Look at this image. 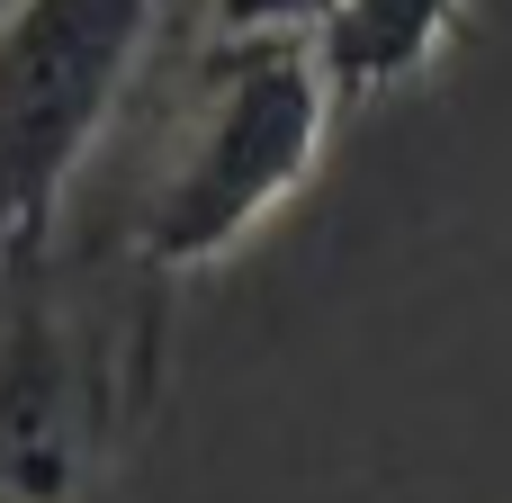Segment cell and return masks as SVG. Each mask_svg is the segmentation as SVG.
<instances>
[{
    "label": "cell",
    "mask_w": 512,
    "mask_h": 503,
    "mask_svg": "<svg viewBox=\"0 0 512 503\" xmlns=\"http://www.w3.org/2000/svg\"><path fill=\"white\" fill-rule=\"evenodd\" d=\"M171 279L117 225L36 234L0 270V503H90L162 405Z\"/></svg>",
    "instance_id": "6da1fadb"
},
{
    "label": "cell",
    "mask_w": 512,
    "mask_h": 503,
    "mask_svg": "<svg viewBox=\"0 0 512 503\" xmlns=\"http://www.w3.org/2000/svg\"><path fill=\"white\" fill-rule=\"evenodd\" d=\"M333 63L315 27H234L180 63V90L153 126V162L117 198V243L162 279H189L243 252L324 162L333 126Z\"/></svg>",
    "instance_id": "7a4b0ae2"
},
{
    "label": "cell",
    "mask_w": 512,
    "mask_h": 503,
    "mask_svg": "<svg viewBox=\"0 0 512 503\" xmlns=\"http://www.w3.org/2000/svg\"><path fill=\"white\" fill-rule=\"evenodd\" d=\"M162 0H0V198L54 234L81 162L117 126Z\"/></svg>",
    "instance_id": "3957f363"
},
{
    "label": "cell",
    "mask_w": 512,
    "mask_h": 503,
    "mask_svg": "<svg viewBox=\"0 0 512 503\" xmlns=\"http://www.w3.org/2000/svg\"><path fill=\"white\" fill-rule=\"evenodd\" d=\"M468 0H333L324 9V63L342 99H387L405 81H423L441 63V45L459 36Z\"/></svg>",
    "instance_id": "277c9868"
},
{
    "label": "cell",
    "mask_w": 512,
    "mask_h": 503,
    "mask_svg": "<svg viewBox=\"0 0 512 503\" xmlns=\"http://www.w3.org/2000/svg\"><path fill=\"white\" fill-rule=\"evenodd\" d=\"M333 0H216V18L234 27H324Z\"/></svg>",
    "instance_id": "5b68a950"
},
{
    "label": "cell",
    "mask_w": 512,
    "mask_h": 503,
    "mask_svg": "<svg viewBox=\"0 0 512 503\" xmlns=\"http://www.w3.org/2000/svg\"><path fill=\"white\" fill-rule=\"evenodd\" d=\"M27 243H36V234H27V225H18V207H9V198H0V270H9V261H18V252H27Z\"/></svg>",
    "instance_id": "8992f818"
}]
</instances>
